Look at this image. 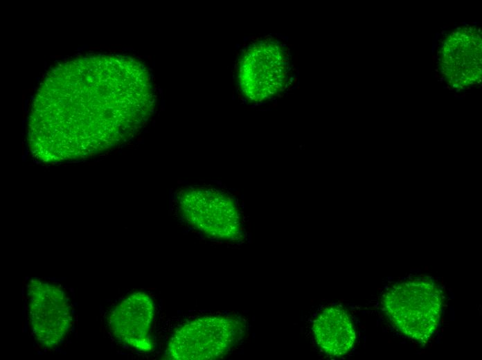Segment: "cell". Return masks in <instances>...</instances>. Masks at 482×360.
<instances>
[{"label":"cell","instance_id":"obj_6","mask_svg":"<svg viewBox=\"0 0 482 360\" xmlns=\"http://www.w3.org/2000/svg\"><path fill=\"white\" fill-rule=\"evenodd\" d=\"M312 330L319 348L332 357L344 355L355 343L352 322L346 311L339 306L323 309L314 321Z\"/></svg>","mask_w":482,"mask_h":360},{"label":"cell","instance_id":"obj_5","mask_svg":"<svg viewBox=\"0 0 482 360\" xmlns=\"http://www.w3.org/2000/svg\"><path fill=\"white\" fill-rule=\"evenodd\" d=\"M154 314L152 298L145 292H135L110 312L109 327L119 341L141 351H149L153 346L150 329Z\"/></svg>","mask_w":482,"mask_h":360},{"label":"cell","instance_id":"obj_2","mask_svg":"<svg viewBox=\"0 0 482 360\" xmlns=\"http://www.w3.org/2000/svg\"><path fill=\"white\" fill-rule=\"evenodd\" d=\"M177 201L186 222L208 237L224 241L242 237L240 213L229 194L214 188H188L180 192Z\"/></svg>","mask_w":482,"mask_h":360},{"label":"cell","instance_id":"obj_1","mask_svg":"<svg viewBox=\"0 0 482 360\" xmlns=\"http://www.w3.org/2000/svg\"><path fill=\"white\" fill-rule=\"evenodd\" d=\"M443 302L440 286L423 277L394 283L382 297L383 311L393 325L418 342L427 341L438 327Z\"/></svg>","mask_w":482,"mask_h":360},{"label":"cell","instance_id":"obj_4","mask_svg":"<svg viewBox=\"0 0 482 360\" xmlns=\"http://www.w3.org/2000/svg\"><path fill=\"white\" fill-rule=\"evenodd\" d=\"M27 295L29 320L35 339L46 348L59 345L67 335L72 321L64 290L56 285L31 279Z\"/></svg>","mask_w":482,"mask_h":360},{"label":"cell","instance_id":"obj_3","mask_svg":"<svg viewBox=\"0 0 482 360\" xmlns=\"http://www.w3.org/2000/svg\"><path fill=\"white\" fill-rule=\"evenodd\" d=\"M241 322L225 316H204L191 321L172 335L166 357L175 360H209L224 357L240 339Z\"/></svg>","mask_w":482,"mask_h":360}]
</instances>
